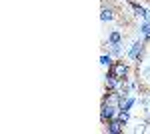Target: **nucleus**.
I'll use <instances>...</instances> for the list:
<instances>
[{"label":"nucleus","instance_id":"f257e3e1","mask_svg":"<svg viewBox=\"0 0 150 134\" xmlns=\"http://www.w3.org/2000/svg\"><path fill=\"white\" fill-rule=\"evenodd\" d=\"M110 74H114L118 82H128L130 80V62H124V58H116L114 64L108 68Z\"/></svg>","mask_w":150,"mask_h":134},{"label":"nucleus","instance_id":"f03ea898","mask_svg":"<svg viewBox=\"0 0 150 134\" xmlns=\"http://www.w3.org/2000/svg\"><path fill=\"white\" fill-rule=\"evenodd\" d=\"M144 54H146V42L140 38V40H134V42H132V46L128 48L126 58L130 60V62H136V64H140V62L144 60Z\"/></svg>","mask_w":150,"mask_h":134},{"label":"nucleus","instance_id":"7ed1b4c3","mask_svg":"<svg viewBox=\"0 0 150 134\" xmlns=\"http://www.w3.org/2000/svg\"><path fill=\"white\" fill-rule=\"evenodd\" d=\"M116 114H118V106H116L112 100L110 102H100V122L102 124L114 120Z\"/></svg>","mask_w":150,"mask_h":134},{"label":"nucleus","instance_id":"20e7f679","mask_svg":"<svg viewBox=\"0 0 150 134\" xmlns=\"http://www.w3.org/2000/svg\"><path fill=\"white\" fill-rule=\"evenodd\" d=\"M100 20H102V22H114V20H116V8L112 6V4H106V2H102Z\"/></svg>","mask_w":150,"mask_h":134},{"label":"nucleus","instance_id":"39448f33","mask_svg":"<svg viewBox=\"0 0 150 134\" xmlns=\"http://www.w3.org/2000/svg\"><path fill=\"white\" fill-rule=\"evenodd\" d=\"M128 6H130V10L134 12V16H138V18H142V20H150V10L144 8V6H140L136 0L128 2Z\"/></svg>","mask_w":150,"mask_h":134},{"label":"nucleus","instance_id":"423d86ee","mask_svg":"<svg viewBox=\"0 0 150 134\" xmlns=\"http://www.w3.org/2000/svg\"><path fill=\"white\" fill-rule=\"evenodd\" d=\"M124 128H126V126L120 122L118 118H114V120H110V122L104 124V130H106L108 134H122V132H124Z\"/></svg>","mask_w":150,"mask_h":134},{"label":"nucleus","instance_id":"0eeeda50","mask_svg":"<svg viewBox=\"0 0 150 134\" xmlns=\"http://www.w3.org/2000/svg\"><path fill=\"white\" fill-rule=\"evenodd\" d=\"M104 88H106V90H112V92H116V90L120 88V82L114 78V74L106 72V76H104Z\"/></svg>","mask_w":150,"mask_h":134},{"label":"nucleus","instance_id":"6e6552de","mask_svg":"<svg viewBox=\"0 0 150 134\" xmlns=\"http://www.w3.org/2000/svg\"><path fill=\"white\" fill-rule=\"evenodd\" d=\"M122 40H124V36H122V32H120V30H110V32H108V38H106L108 46H112V44H120Z\"/></svg>","mask_w":150,"mask_h":134},{"label":"nucleus","instance_id":"1a4fd4ad","mask_svg":"<svg viewBox=\"0 0 150 134\" xmlns=\"http://www.w3.org/2000/svg\"><path fill=\"white\" fill-rule=\"evenodd\" d=\"M114 60H116V58H114L112 54H110V52H108V54L104 52V54L100 56V64H102V66H106V68H110V66H112V64H114Z\"/></svg>","mask_w":150,"mask_h":134},{"label":"nucleus","instance_id":"9d476101","mask_svg":"<svg viewBox=\"0 0 150 134\" xmlns=\"http://www.w3.org/2000/svg\"><path fill=\"white\" fill-rule=\"evenodd\" d=\"M108 52L114 56V58H122V54H124V52H122V42H120V44H112V46H108Z\"/></svg>","mask_w":150,"mask_h":134},{"label":"nucleus","instance_id":"9b49d317","mask_svg":"<svg viewBox=\"0 0 150 134\" xmlns=\"http://www.w3.org/2000/svg\"><path fill=\"white\" fill-rule=\"evenodd\" d=\"M116 118H118L120 122L124 124V126H128V122H130V110H118Z\"/></svg>","mask_w":150,"mask_h":134},{"label":"nucleus","instance_id":"f8f14e48","mask_svg":"<svg viewBox=\"0 0 150 134\" xmlns=\"http://www.w3.org/2000/svg\"><path fill=\"white\" fill-rule=\"evenodd\" d=\"M134 104H136V98H134V96H128L126 102H124V108H122V110H130Z\"/></svg>","mask_w":150,"mask_h":134},{"label":"nucleus","instance_id":"ddd939ff","mask_svg":"<svg viewBox=\"0 0 150 134\" xmlns=\"http://www.w3.org/2000/svg\"><path fill=\"white\" fill-rule=\"evenodd\" d=\"M124 2H126V4H128V2H132V0H124Z\"/></svg>","mask_w":150,"mask_h":134}]
</instances>
